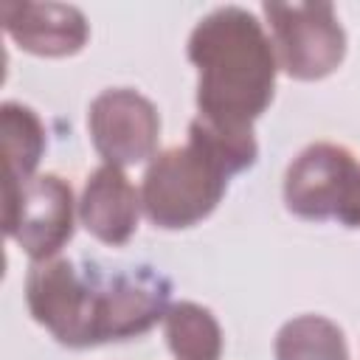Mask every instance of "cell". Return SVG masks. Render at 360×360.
<instances>
[{"label":"cell","instance_id":"30bf717a","mask_svg":"<svg viewBox=\"0 0 360 360\" xmlns=\"http://www.w3.org/2000/svg\"><path fill=\"white\" fill-rule=\"evenodd\" d=\"M3 132V194L22 188L34 180V169L45 152V127L39 115L17 101H6L0 110Z\"/></svg>","mask_w":360,"mask_h":360},{"label":"cell","instance_id":"8fae6325","mask_svg":"<svg viewBox=\"0 0 360 360\" xmlns=\"http://www.w3.org/2000/svg\"><path fill=\"white\" fill-rule=\"evenodd\" d=\"M163 332L177 360H219L222 332L217 318L191 301L172 304L163 318Z\"/></svg>","mask_w":360,"mask_h":360},{"label":"cell","instance_id":"52a82bcc","mask_svg":"<svg viewBox=\"0 0 360 360\" xmlns=\"http://www.w3.org/2000/svg\"><path fill=\"white\" fill-rule=\"evenodd\" d=\"M357 177V160L346 146L312 143L307 146L284 174V202L295 217L329 219L338 217L352 183Z\"/></svg>","mask_w":360,"mask_h":360},{"label":"cell","instance_id":"3957f363","mask_svg":"<svg viewBox=\"0 0 360 360\" xmlns=\"http://www.w3.org/2000/svg\"><path fill=\"white\" fill-rule=\"evenodd\" d=\"M253 129H222L200 115L188 127V141L152 158L141 205L158 228H191L222 200L228 180L256 160Z\"/></svg>","mask_w":360,"mask_h":360},{"label":"cell","instance_id":"7a4b0ae2","mask_svg":"<svg viewBox=\"0 0 360 360\" xmlns=\"http://www.w3.org/2000/svg\"><path fill=\"white\" fill-rule=\"evenodd\" d=\"M194 62L197 115L222 129H253L276 90L278 59L262 22L239 6H222L202 17L188 37Z\"/></svg>","mask_w":360,"mask_h":360},{"label":"cell","instance_id":"7c38bea8","mask_svg":"<svg viewBox=\"0 0 360 360\" xmlns=\"http://www.w3.org/2000/svg\"><path fill=\"white\" fill-rule=\"evenodd\" d=\"M276 360H349L343 332L323 315L287 321L276 335Z\"/></svg>","mask_w":360,"mask_h":360},{"label":"cell","instance_id":"ba28073f","mask_svg":"<svg viewBox=\"0 0 360 360\" xmlns=\"http://www.w3.org/2000/svg\"><path fill=\"white\" fill-rule=\"evenodd\" d=\"M6 34L28 53L70 56L87 42V20L79 8L62 3H3Z\"/></svg>","mask_w":360,"mask_h":360},{"label":"cell","instance_id":"9c48e42d","mask_svg":"<svg viewBox=\"0 0 360 360\" xmlns=\"http://www.w3.org/2000/svg\"><path fill=\"white\" fill-rule=\"evenodd\" d=\"M141 208V194L129 183V177L118 166L104 163L84 183L79 219L98 242L124 245L138 228Z\"/></svg>","mask_w":360,"mask_h":360},{"label":"cell","instance_id":"6da1fadb","mask_svg":"<svg viewBox=\"0 0 360 360\" xmlns=\"http://www.w3.org/2000/svg\"><path fill=\"white\" fill-rule=\"evenodd\" d=\"M172 284L152 267L104 273L90 262H34L25 301L59 343L84 349L149 332L169 312Z\"/></svg>","mask_w":360,"mask_h":360},{"label":"cell","instance_id":"4fadbf2b","mask_svg":"<svg viewBox=\"0 0 360 360\" xmlns=\"http://www.w3.org/2000/svg\"><path fill=\"white\" fill-rule=\"evenodd\" d=\"M338 219H340L343 225H349V228H357V225H360V166H357V177H354V183H352V191H349V197H346V202H343Z\"/></svg>","mask_w":360,"mask_h":360},{"label":"cell","instance_id":"8992f818","mask_svg":"<svg viewBox=\"0 0 360 360\" xmlns=\"http://www.w3.org/2000/svg\"><path fill=\"white\" fill-rule=\"evenodd\" d=\"M87 127L96 152L110 166H132L146 160L160 135V115L155 104L129 87H110L93 98Z\"/></svg>","mask_w":360,"mask_h":360},{"label":"cell","instance_id":"277c9868","mask_svg":"<svg viewBox=\"0 0 360 360\" xmlns=\"http://www.w3.org/2000/svg\"><path fill=\"white\" fill-rule=\"evenodd\" d=\"M278 68L301 82L329 76L346 53V34L329 3H264Z\"/></svg>","mask_w":360,"mask_h":360},{"label":"cell","instance_id":"5b68a950","mask_svg":"<svg viewBox=\"0 0 360 360\" xmlns=\"http://www.w3.org/2000/svg\"><path fill=\"white\" fill-rule=\"evenodd\" d=\"M3 231L34 262L53 259L73 236V191L59 174H39L3 194Z\"/></svg>","mask_w":360,"mask_h":360}]
</instances>
